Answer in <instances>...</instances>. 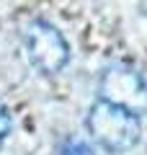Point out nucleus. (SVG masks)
Wrapping results in <instances>:
<instances>
[{
    "label": "nucleus",
    "mask_w": 147,
    "mask_h": 155,
    "mask_svg": "<svg viewBox=\"0 0 147 155\" xmlns=\"http://www.w3.org/2000/svg\"><path fill=\"white\" fill-rule=\"evenodd\" d=\"M85 129L101 150L111 155H121V153H129L139 142L142 119H139V111L129 109V106L96 98L93 106L88 109Z\"/></svg>",
    "instance_id": "f257e3e1"
},
{
    "label": "nucleus",
    "mask_w": 147,
    "mask_h": 155,
    "mask_svg": "<svg viewBox=\"0 0 147 155\" xmlns=\"http://www.w3.org/2000/svg\"><path fill=\"white\" fill-rule=\"evenodd\" d=\"M23 52L34 70L41 75H57L70 62V44L65 34L49 21H31L23 31Z\"/></svg>",
    "instance_id": "f03ea898"
},
{
    "label": "nucleus",
    "mask_w": 147,
    "mask_h": 155,
    "mask_svg": "<svg viewBox=\"0 0 147 155\" xmlns=\"http://www.w3.org/2000/svg\"><path fill=\"white\" fill-rule=\"evenodd\" d=\"M11 129H13V119H11V111L0 104V147L5 145V140L11 137Z\"/></svg>",
    "instance_id": "20e7f679"
},
{
    "label": "nucleus",
    "mask_w": 147,
    "mask_h": 155,
    "mask_svg": "<svg viewBox=\"0 0 147 155\" xmlns=\"http://www.w3.org/2000/svg\"><path fill=\"white\" fill-rule=\"evenodd\" d=\"M54 155H93V153L88 150V145H83V142H65Z\"/></svg>",
    "instance_id": "39448f33"
},
{
    "label": "nucleus",
    "mask_w": 147,
    "mask_h": 155,
    "mask_svg": "<svg viewBox=\"0 0 147 155\" xmlns=\"http://www.w3.org/2000/svg\"><path fill=\"white\" fill-rule=\"evenodd\" d=\"M147 96V83L145 78L132 67H111L101 75V85H98V98L114 101V104L129 106L137 111L134 101Z\"/></svg>",
    "instance_id": "7ed1b4c3"
}]
</instances>
